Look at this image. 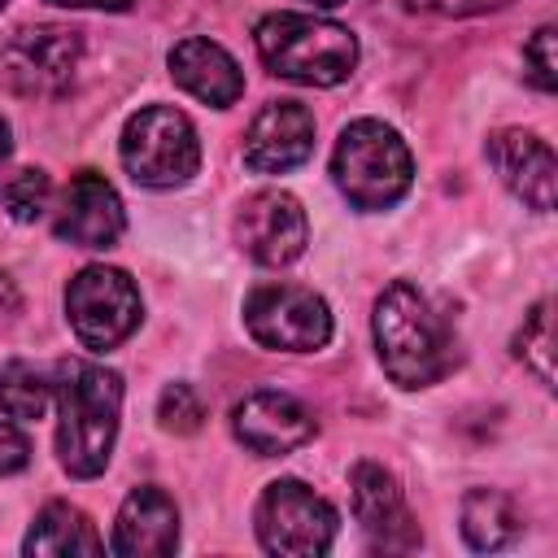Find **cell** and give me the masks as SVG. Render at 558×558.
Listing matches in <instances>:
<instances>
[{"label": "cell", "instance_id": "6da1fadb", "mask_svg": "<svg viewBox=\"0 0 558 558\" xmlns=\"http://www.w3.org/2000/svg\"><path fill=\"white\" fill-rule=\"evenodd\" d=\"M52 401H57V458L74 480H96L118 440L122 414V375L87 362L61 357L52 371Z\"/></svg>", "mask_w": 558, "mask_h": 558}, {"label": "cell", "instance_id": "7a4b0ae2", "mask_svg": "<svg viewBox=\"0 0 558 558\" xmlns=\"http://www.w3.org/2000/svg\"><path fill=\"white\" fill-rule=\"evenodd\" d=\"M371 331H375L379 366L397 388H432L453 366L449 327L410 279H392L375 296Z\"/></svg>", "mask_w": 558, "mask_h": 558}, {"label": "cell", "instance_id": "3957f363", "mask_svg": "<svg viewBox=\"0 0 558 558\" xmlns=\"http://www.w3.org/2000/svg\"><path fill=\"white\" fill-rule=\"evenodd\" d=\"M262 65L301 87H336L357 70V35L318 13H266L253 26Z\"/></svg>", "mask_w": 558, "mask_h": 558}, {"label": "cell", "instance_id": "277c9868", "mask_svg": "<svg viewBox=\"0 0 558 558\" xmlns=\"http://www.w3.org/2000/svg\"><path fill=\"white\" fill-rule=\"evenodd\" d=\"M331 179H336L340 196L353 209L379 214V209H392L410 192V183H414V157H410L405 140L388 122L357 118L336 140Z\"/></svg>", "mask_w": 558, "mask_h": 558}, {"label": "cell", "instance_id": "5b68a950", "mask_svg": "<svg viewBox=\"0 0 558 558\" xmlns=\"http://www.w3.org/2000/svg\"><path fill=\"white\" fill-rule=\"evenodd\" d=\"M118 157L140 187L166 192V187H183L201 170V140H196V126L183 109L148 105V109L126 118L122 140H118Z\"/></svg>", "mask_w": 558, "mask_h": 558}, {"label": "cell", "instance_id": "8992f818", "mask_svg": "<svg viewBox=\"0 0 558 558\" xmlns=\"http://www.w3.org/2000/svg\"><path fill=\"white\" fill-rule=\"evenodd\" d=\"M253 527L266 554L279 558H318L331 549L336 532H340V514L336 506L314 493L305 480H270L257 497L253 510Z\"/></svg>", "mask_w": 558, "mask_h": 558}, {"label": "cell", "instance_id": "52a82bcc", "mask_svg": "<svg viewBox=\"0 0 558 558\" xmlns=\"http://www.w3.org/2000/svg\"><path fill=\"white\" fill-rule=\"evenodd\" d=\"M65 318L83 349L109 353L140 327L144 301L126 270L96 262V266H83L65 283Z\"/></svg>", "mask_w": 558, "mask_h": 558}, {"label": "cell", "instance_id": "ba28073f", "mask_svg": "<svg viewBox=\"0 0 558 558\" xmlns=\"http://www.w3.org/2000/svg\"><path fill=\"white\" fill-rule=\"evenodd\" d=\"M83 61V31L74 26H22L0 39V92L48 100L74 83Z\"/></svg>", "mask_w": 558, "mask_h": 558}, {"label": "cell", "instance_id": "9c48e42d", "mask_svg": "<svg viewBox=\"0 0 558 558\" xmlns=\"http://www.w3.org/2000/svg\"><path fill=\"white\" fill-rule=\"evenodd\" d=\"M244 327L262 349L275 353H318L331 340V310L314 288L301 283H257L244 296Z\"/></svg>", "mask_w": 558, "mask_h": 558}, {"label": "cell", "instance_id": "30bf717a", "mask_svg": "<svg viewBox=\"0 0 558 558\" xmlns=\"http://www.w3.org/2000/svg\"><path fill=\"white\" fill-rule=\"evenodd\" d=\"M310 222L305 209L292 192L283 187H262L240 201L235 214V244L257 262V266H292L305 253Z\"/></svg>", "mask_w": 558, "mask_h": 558}, {"label": "cell", "instance_id": "8fae6325", "mask_svg": "<svg viewBox=\"0 0 558 558\" xmlns=\"http://www.w3.org/2000/svg\"><path fill=\"white\" fill-rule=\"evenodd\" d=\"M314 432H318V423H314L310 405L279 388L244 392L231 405V436L257 458H283V453L310 445Z\"/></svg>", "mask_w": 558, "mask_h": 558}, {"label": "cell", "instance_id": "7c38bea8", "mask_svg": "<svg viewBox=\"0 0 558 558\" xmlns=\"http://www.w3.org/2000/svg\"><path fill=\"white\" fill-rule=\"evenodd\" d=\"M52 231L74 248H113L126 231V209L113 183L96 170H78L52 201Z\"/></svg>", "mask_w": 558, "mask_h": 558}, {"label": "cell", "instance_id": "4fadbf2b", "mask_svg": "<svg viewBox=\"0 0 558 558\" xmlns=\"http://www.w3.org/2000/svg\"><path fill=\"white\" fill-rule=\"evenodd\" d=\"M314 153V113L301 100H270L244 131V166L253 174H288Z\"/></svg>", "mask_w": 558, "mask_h": 558}, {"label": "cell", "instance_id": "5bb4252c", "mask_svg": "<svg viewBox=\"0 0 558 558\" xmlns=\"http://www.w3.org/2000/svg\"><path fill=\"white\" fill-rule=\"evenodd\" d=\"M488 161L514 201H523L536 214L554 209L558 166H554V148L541 135H532L523 126H501L488 135Z\"/></svg>", "mask_w": 558, "mask_h": 558}, {"label": "cell", "instance_id": "9a60e30c", "mask_svg": "<svg viewBox=\"0 0 558 558\" xmlns=\"http://www.w3.org/2000/svg\"><path fill=\"white\" fill-rule=\"evenodd\" d=\"M349 488H353V514L379 549H418V527H414L405 493L388 466H379L371 458L353 462Z\"/></svg>", "mask_w": 558, "mask_h": 558}, {"label": "cell", "instance_id": "2e32d148", "mask_svg": "<svg viewBox=\"0 0 558 558\" xmlns=\"http://www.w3.org/2000/svg\"><path fill=\"white\" fill-rule=\"evenodd\" d=\"M179 545V506L166 488L140 484L126 493L113 519L109 549L118 558H166Z\"/></svg>", "mask_w": 558, "mask_h": 558}, {"label": "cell", "instance_id": "e0dca14e", "mask_svg": "<svg viewBox=\"0 0 558 558\" xmlns=\"http://www.w3.org/2000/svg\"><path fill=\"white\" fill-rule=\"evenodd\" d=\"M166 65H170V78H174L187 96H196L201 105L227 109V105H235V100L244 96L240 61H235L222 44H214V39H205V35L179 39V44L170 48Z\"/></svg>", "mask_w": 558, "mask_h": 558}, {"label": "cell", "instance_id": "ac0fdd59", "mask_svg": "<svg viewBox=\"0 0 558 558\" xmlns=\"http://www.w3.org/2000/svg\"><path fill=\"white\" fill-rule=\"evenodd\" d=\"M22 554H31V558L105 554V536L96 532V523H92L78 506H70V501H48V506L35 514L31 532H26Z\"/></svg>", "mask_w": 558, "mask_h": 558}, {"label": "cell", "instance_id": "d6986e66", "mask_svg": "<svg viewBox=\"0 0 558 558\" xmlns=\"http://www.w3.org/2000/svg\"><path fill=\"white\" fill-rule=\"evenodd\" d=\"M462 536L475 554L510 549L523 536V514L501 488H471L462 497Z\"/></svg>", "mask_w": 558, "mask_h": 558}, {"label": "cell", "instance_id": "ffe728a7", "mask_svg": "<svg viewBox=\"0 0 558 558\" xmlns=\"http://www.w3.org/2000/svg\"><path fill=\"white\" fill-rule=\"evenodd\" d=\"M48 405H52V379L39 366H31L22 357L0 366V410L9 418H17V423L44 418Z\"/></svg>", "mask_w": 558, "mask_h": 558}, {"label": "cell", "instance_id": "44dd1931", "mask_svg": "<svg viewBox=\"0 0 558 558\" xmlns=\"http://www.w3.org/2000/svg\"><path fill=\"white\" fill-rule=\"evenodd\" d=\"M514 357L545 384L554 388V301H536L514 336Z\"/></svg>", "mask_w": 558, "mask_h": 558}, {"label": "cell", "instance_id": "7402d4cb", "mask_svg": "<svg viewBox=\"0 0 558 558\" xmlns=\"http://www.w3.org/2000/svg\"><path fill=\"white\" fill-rule=\"evenodd\" d=\"M0 209L13 222H35L52 209V179L39 166H17L0 174Z\"/></svg>", "mask_w": 558, "mask_h": 558}, {"label": "cell", "instance_id": "603a6c76", "mask_svg": "<svg viewBox=\"0 0 558 558\" xmlns=\"http://www.w3.org/2000/svg\"><path fill=\"white\" fill-rule=\"evenodd\" d=\"M157 418H161L166 432L192 436L201 427V418H205V405H201V397H196L192 384H166L161 397H157Z\"/></svg>", "mask_w": 558, "mask_h": 558}, {"label": "cell", "instance_id": "cb8c5ba5", "mask_svg": "<svg viewBox=\"0 0 558 558\" xmlns=\"http://www.w3.org/2000/svg\"><path fill=\"white\" fill-rule=\"evenodd\" d=\"M554 39L558 31L545 22L532 31V39L523 44V65H527V78L541 87V92H554L558 87V57H554Z\"/></svg>", "mask_w": 558, "mask_h": 558}, {"label": "cell", "instance_id": "d4e9b609", "mask_svg": "<svg viewBox=\"0 0 558 558\" xmlns=\"http://www.w3.org/2000/svg\"><path fill=\"white\" fill-rule=\"evenodd\" d=\"M26 462H31V440H26V432H22L17 423L0 418V475H17V471H26Z\"/></svg>", "mask_w": 558, "mask_h": 558}, {"label": "cell", "instance_id": "484cf974", "mask_svg": "<svg viewBox=\"0 0 558 558\" xmlns=\"http://www.w3.org/2000/svg\"><path fill=\"white\" fill-rule=\"evenodd\" d=\"M405 9H423V13H445V17H466V13H484L497 9L506 0H401Z\"/></svg>", "mask_w": 558, "mask_h": 558}, {"label": "cell", "instance_id": "4316f807", "mask_svg": "<svg viewBox=\"0 0 558 558\" xmlns=\"http://www.w3.org/2000/svg\"><path fill=\"white\" fill-rule=\"evenodd\" d=\"M48 4H61V9H105V13H126V9H135L140 0H48Z\"/></svg>", "mask_w": 558, "mask_h": 558}, {"label": "cell", "instance_id": "83f0119b", "mask_svg": "<svg viewBox=\"0 0 558 558\" xmlns=\"http://www.w3.org/2000/svg\"><path fill=\"white\" fill-rule=\"evenodd\" d=\"M9 148H13V140H9V122L0 118V161L9 157Z\"/></svg>", "mask_w": 558, "mask_h": 558}, {"label": "cell", "instance_id": "f1b7e54d", "mask_svg": "<svg viewBox=\"0 0 558 558\" xmlns=\"http://www.w3.org/2000/svg\"><path fill=\"white\" fill-rule=\"evenodd\" d=\"M314 9H336V4H344V0H310Z\"/></svg>", "mask_w": 558, "mask_h": 558}, {"label": "cell", "instance_id": "f546056e", "mask_svg": "<svg viewBox=\"0 0 558 558\" xmlns=\"http://www.w3.org/2000/svg\"><path fill=\"white\" fill-rule=\"evenodd\" d=\"M4 4H9V0H0V9H4Z\"/></svg>", "mask_w": 558, "mask_h": 558}]
</instances>
